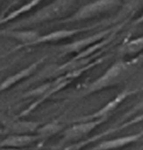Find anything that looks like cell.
<instances>
[{
  "instance_id": "obj_1",
  "label": "cell",
  "mask_w": 143,
  "mask_h": 150,
  "mask_svg": "<svg viewBox=\"0 0 143 150\" xmlns=\"http://www.w3.org/2000/svg\"><path fill=\"white\" fill-rule=\"evenodd\" d=\"M77 0H53L51 3L47 4L44 7L38 9L35 13L30 16L22 18L19 21L13 22L8 28L22 29L25 27H30L34 25L50 21H56L65 18L64 16L72 8L73 4Z\"/></svg>"
},
{
  "instance_id": "obj_2",
  "label": "cell",
  "mask_w": 143,
  "mask_h": 150,
  "mask_svg": "<svg viewBox=\"0 0 143 150\" xmlns=\"http://www.w3.org/2000/svg\"><path fill=\"white\" fill-rule=\"evenodd\" d=\"M121 4V0H94L89 3L81 6L79 9L72 13L70 16H67L64 19L55 22L56 24H66L73 23V22H79L82 20H87L90 18L97 17L112 9L118 7Z\"/></svg>"
},
{
  "instance_id": "obj_3",
  "label": "cell",
  "mask_w": 143,
  "mask_h": 150,
  "mask_svg": "<svg viewBox=\"0 0 143 150\" xmlns=\"http://www.w3.org/2000/svg\"><path fill=\"white\" fill-rule=\"evenodd\" d=\"M131 64L132 63L123 61H119L113 64L102 76H100L98 79H96L89 86H87L85 91H83L82 96L91 95L96 92L102 91L104 89L117 85L128 73Z\"/></svg>"
},
{
  "instance_id": "obj_4",
  "label": "cell",
  "mask_w": 143,
  "mask_h": 150,
  "mask_svg": "<svg viewBox=\"0 0 143 150\" xmlns=\"http://www.w3.org/2000/svg\"><path fill=\"white\" fill-rule=\"evenodd\" d=\"M114 31V28H107L104 30H101L96 33H93L92 35L86 36L81 40H78L76 41H72V42L66 43V45H62V47H58L59 52L61 55H66L69 54H77V52H83V50L90 47L91 45L97 43L98 41H102L108 38V35H111V33Z\"/></svg>"
},
{
  "instance_id": "obj_5",
  "label": "cell",
  "mask_w": 143,
  "mask_h": 150,
  "mask_svg": "<svg viewBox=\"0 0 143 150\" xmlns=\"http://www.w3.org/2000/svg\"><path fill=\"white\" fill-rule=\"evenodd\" d=\"M100 25V23H96L94 25H90L87 27H81V28H73V29H59V30H55L52 32H49L44 35H40L34 42L29 45L28 47H35L38 45H42V43H48V42H57V41L67 40V38H71L74 35H77L78 33L81 32H86L91 29L97 28Z\"/></svg>"
},
{
  "instance_id": "obj_6",
  "label": "cell",
  "mask_w": 143,
  "mask_h": 150,
  "mask_svg": "<svg viewBox=\"0 0 143 150\" xmlns=\"http://www.w3.org/2000/svg\"><path fill=\"white\" fill-rule=\"evenodd\" d=\"M0 34L4 36H7V38H13V40H17L18 42H20V45L15 47L10 52H14L16 50H21V48L27 47L29 45L34 42L40 36V34L36 30H28V29L27 30H22V29H11V28L1 29Z\"/></svg>"
},
{
  "instance_id": "obj_7",
  "label": "cell",
  "mask_w": 143,
  "mask_h": 150,
  "mask_svg": "<svg viewBox=\"0 0 143 150\" xmlns=\"http://www.w3.org/2000/svg\"><path fill=\"white\" fill-rule=\"evenodd\" d=\"M105 118H101L99 121H89L85 122V123H80L77 125L72 126L71 128H69L65 132L64 135V139L65 140H74V139H79V138L86 136L89 132H91L96 126H98L99 124H101L103 122V120Z\"/></svg>"
},
{
  "instance_id": "obj_8",
  "label": "cell",
  "mask_w": 143,
  "mask_h": 150,
  "mask_svg": "<svg viewBox=\"0 0 143 150\" xmlns=\"http://www.w3.org/2000/svg\"><path fill=\"white\" fill-rule=\"evenodd\" d=\"M136 92L137 91H128V90H125V91L121 92V93H119L118 95L113 99V100L110 101L108 104H106L102 109H100L96 113H94L93 115H90V116H88V117H85V119L87 120V119H94V118H106V116H107L109 113H111L115 108L118 107V106L120 105L126 98H128L129 96L135 94Z\"/></svg>"
},
{
  "instance_id": "obj_9",
  "label": "cell",
  "mask_w": 143,
  "mask_h": 150,
  "mask_svg": "<svg viewBox=\"0 0 143 150\" xmlns=\"http://www.w3.org/2000/svg\"><path fill=\"white\" fill-rule=\"evenodd\" d=\"M46 59V57H41V59H39L38 61H36L35 63L31 64L29 67H27V68L23 69L22 71H18V73H16L15 75L13 76H10V77H8L7 79H6L4 82H2L1 84V91H4V90H7L8 88L12 87L13 85H15L16 83H18L19 81H21L23 79H25V78L29 77V76H31L32 74L34 73V71H36V69L39 67V64H42V62H44Z\"/></svg>"
},
{
  "instance_id": "obj_10",
  "label": "cell",
  "mask_w": 143,
  "mask_h": 150,
  "mask_svg": "<svg viewBox=\"0 0 143 150\" xmlns=\"http://www.w3.org/2000/svg\"><path fill=\"white\" fill-rule=\"evenodd\" d=\"M142 136H143V131H141L140 133H137V134L129 135V136H125V137L117 138V139L102 142L101 144H99L98 146L92 148L91 150H111L115 148H120V147L126 146V145L130 144V143L135 142L136 140H138Z\"/></svg>"
},
{
  "instance_id": "obj_11",
  "label": "cell",
  "mask_w": 143,
  "mask_h": 150,
  "mask_svg": "<svg viewBox=\"0 0 143 150\" xmlns=\"http://www.w3.org/2000/svg\"><path fill=\"white\" fill-rule=\"evenodd\" d=\"M42 1H44V0H30V1L26 2V3H24L23 5L20 6V7L10 11V12L7 13L5 16H2L0 23L4 24V23H7L9 21H13L14 19L19 17L20 15L25 14V13H28L29 11L32 10V9L37 7Z\"/></svg>"
},
{
  "instance_id": "obj_12",
  "label": "cell",
  "mask_w": 143,
  "mask_h": 150,
  "mask_svg": "<svg viewBox=\"0 0 143 150\" xmlns=\"http://www.w3.org/2000/svg\"><path fill=\"white\" fill-rule=\"evenodd\" d=\"M37 138L35 136L30 135H14L9 136L5 140L1 142L2 147H12V148H17V147H24L27 145H30L33 143Z\"/></svg>"
},
{
  "instance_id": "obj_13",
  "label": "cell",
  "mask_w": 143,
  "mask_h": 150,
  "mask_svg": "<svg viewBox=\"0 0 143 150\" xmlns=\"http://www.w3.org/2000/svg\"><path fill=\"white\" fill-rule=\"evenodd\" d=\"M120 52L123 54H137L143 52V35L136 38L134 40L127 41L125 45H122Z\"/></svg>"
},
{
  "instance_id": "obj_14",
  "label": "cell",
  "mask_w": 143,
  "mask_h": 150,
  "mask_svg": "<svg viewBox=\"0 0 143 150\" xmlns=\"http://www.w3.org/2000/svg\"><path fill=\"white\" fill-rule=\"evenodd\" d=\"M59 128H61V126L59 125H56V124H50V125H47L45 128H42V130L40 131L41 134L42 135H50V134H53L55 133Z\"/></svg>"
},
{
  "instance_id": "obj_15",
  "label": "cell",
  "mask_w": 143,
  "mask_h": 150,
  "mask_svg": "<svg viewBox=\"0 0 143 150\" xmlns=\"http://www.w3.org/2000/svg\"><path fill=\"white\" fill-rule=\"evenodd\" d=\"M142 108H143V99H142V101H141V102H140L139 104H137V105H136V106H135V107H134V108H133V109H132V110H131V111H130V112H129V114H128V115L132 114V113H134V112H135V111H138V110L142 109ZM128 115H127V116H128Z\"/></svg>"
},
{
  "instance_id": "obj_16",
  "label": "cell",
  "mask_w": 143,
  "mask_h": 150,
  "mask_svg": "<svg viewBox=\"0 0 143 150\" xmlns=\"http://www.w3.org/2000/svg\"><path fill=\"white\" fill-rule=\"evenodd\" d=\"M142 23H143V13L139 16V17L136 18L134 21H133V25H139V24H142Z\"/></svg>"
},
{
  "instance_id": "obj_17",
  "label": "cell",
  "mask_w": 143,
  "mask_h": 150,
  "mask_svg": "<svg viewBox=\"0 0 143 150\" xmlns=\"http://www.w3.org/2000/svg\"><path fill=\"white\" fill-rule=\"evenodd\" d=\"M2 150H19V149L12 148V147H4V149H2Z\"/></svg>"
}]
</instances>
